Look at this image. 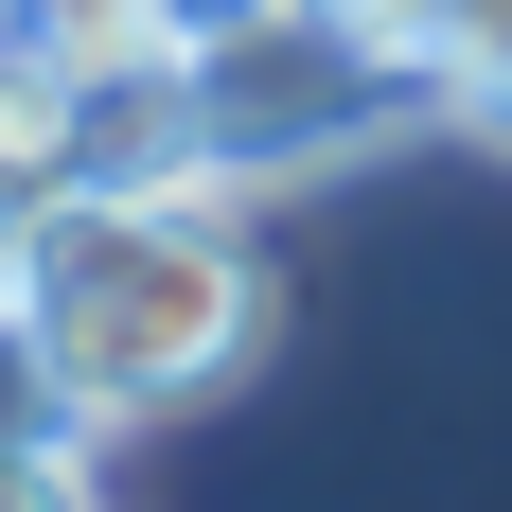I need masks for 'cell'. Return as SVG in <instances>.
<instances>
[{"label": "cell", "mask_w": 512, "mask_h": 512, "mask_svg": "<svg viewBox=\"0 0 512 512\" xmlns=\"http://www.w3.org/2000/svg\"><path fill=\"white\" fill-rule=\"evenodd\" d=\"M18 301L53 336L71 424H177L265 354V248L230 177H142V195H53L18 230Z\"/></svg>", "instance_id": "6da1fadb"}, {"label": "cell", "mask_w": 512, "mask_h": 512, "mask_svg": "<svg viewBox=\"0 0 512 512\" xmlns=\"http://www.w3.org/2000/svg\"><path fill=\"white\" fill-rule=\"evenodd\" d=\"M424 106H442L424 53L354 36V18H318V0H248V18L195 53V177L283 195V177H336V159L407 142Z\"/></svg>", "instance_id": "7a4b0ae2"}, {"label": "cell", "mask_w": 512, "mask_h": 512, "mask_svg": "<svg viewBox=\"0 0 512 512\" xmlns=\"http://www.w3.org/2000/svg\"><path fill=\"white\" fill-rule=\"evenodd\" d=\"M0 442H89L71 424V389H53V336H36V301L0 283Z\"/></svg>", "instance_id": "3957f363"}, {"label": "cell", "mask_w": 512, "mask_h": 512, "mask_svg": "<svg viewBox=\"0 0 512 512\" xmlns=\"http://www.w3.org/2000/svg\"><path fill=\"white\" fill-rule=\"evenodd\" d=\"M0 512H106L89 442H0Z\"/></svg>", "instance_id": "277c9868"}, {"label": "cell", "mask_w": 512, "mask_h": 512, "mask_svg": "<svg viewBox=\"0 0 512 512\" xmlns=\"http://www.w3.org/2000/svg\"><path fill=\"white\" fill-rule=\"evenodd\" d=\"M318 18H354V36H389V53L424 36V0H318Z\"/></svg>", "instance_id": "5b68a950"}, {"label": "cell", "mask_w": 512, "mask_h": 512, "mask_svg": "<svg viewBox=\"0 0 512 512\" xmlns=\"http://www.w3.org/2000/svg\"><path fill=\"white\" fill-rule=\"evenodd\" d=\"M18 230H36V212H18V195H0V283H18Z\"/></svg>", "instance_id": "8992f818"}]
</instances>
